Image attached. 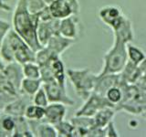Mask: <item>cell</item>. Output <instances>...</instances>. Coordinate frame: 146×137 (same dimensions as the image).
Returning <instances> with one entry per match:
<instances>
[{
  "label": "cell",
  "instance_id": "1",
  "mask_svg": "<svg viewBox=\"0 0 146 137\" xmlns=\"http://www.w3.org/2000/svg\"><path fill=\"white\" fill-rule=\"evenodd\" d=\"M38 21V15H32L27 10V0H17L13 10L12 27L35 51L42 47L36 37Z\"/></svg>",
  "mask_w": 146,
  "mask_h": 137
},
{
  "label": "cell",
  "instance_id": "2",
  "mask_svg": "<svg viewBox=\"0 0 146 137\" xmlns=\"http://www.w3.org/2000/svg\"><path fill=\"white\" fill-rule=\"evenodd\" d=\"M36 51L13 29L0 46V57L5 63L17 62L22 64L35 61Z\"/></svg>",
  "mask_w": 146,
  "mask_h": 137
},
{
  "label": "cell",
  "instance_id": "3",
  "mask_svg": "<svg viewBox=\"0 0 146 137\" xmlns=\"http://www.w3.org/2000/svg\"><path fill=\"white\" fill-rule=\"evenodd\" d=\"M128 62L126 43L114 38L113 45L103 56V67L98 75L120 74Z\"/></svg>",
  "mask_w": 146,
  "mask_h": 137
},
{
  "label": "cell",
  "instance_id": "4",
  "mask_svg": "<svg viewBox=\"0 0 146 137\" xmlns=\"http://www.w3.org/2000/svg\"><path fill=\"white\" fill-rule=\"evenodd\" d=\"M66 74L74 88L75 93L83 102L88 99L89 96L93 92L97 74H94L88 68H70L66 70Z\"/></svg>",
  "mask_w": 146,
  "mask_h": 137
},
{
  "label": "cell",
  "instance_id": "5",
  "mask_svg": "<svg viewBox=\"0 0 146 137\" xmlns=\"http://www.w3.org/2000/svg\"><path fill=\"white\" fill-rule=\"evenodd\" d=\"M105 107L114 108L113 105L109 102V100L106 99L105 96L98 94L96 92H92L89 96L88 99L84 100L83 105L79 110H77L75 115L93 117V115L98 111Z\"/></svg>",
  "mask_w": 146,
  "mask_h": 137
},
{
  "label": "cell",
  "instance_id": "6",
  "mask_svg": "<svg viewBox=\"0 0 146 137\" xmlns=\"http://www.w3.org/2000/svg\"><path fill=\"white\" fill-rule=\"evenodd\" d=\"M42 87L48 95L49 102H59L66 106H73L75 104V102L67 92V87L59 85L56 80L44 82Z\"/></svg>",
  "mask_w": 146,
  "mask_h": 137
},
{
  "label": "cell",
  "instance_id": "7",
  "mask_svg": "<svg viewBox=\"0 0 146 137\" xmlns=\"http://www.w3.org/2000/svg\"><path fill=\"white\" fill-rule=\"evenodd\" d=\"M59 20L56 18H51L46 21H38L36 27V37L39 44L44 47L48 40L55 34L58 33Z\"/></svg>",
  "mask_w": 146,
  "mask_h": 137
},
{
  "label": "cell",
  "instance_id": "8",
  "mask_svg": "<svg viewBox=\"0 0 146 137\" xmlns=\"http://www.w3.org/2000/svg\"><path fill=\"white\" fill-rule=\"evenodd\" d=\"M123 12L117 6H104L99 10V17L105 25L113 29L121 22Z\"/></svg>",
  "mask_w": 146,
  "mask_h": 137
},
{
  "label": "cell",
  "instance_id": "9",
  "mask_svg": "<svg viewBox=\"0 0 146 137\" xmlns=\"http://www.w3.org/2000/svg\"><path fill=\"white\" fill-rule=\"evenodd\" d=\"M79 33L80 27L78 16L72 15L59 20L58 34H60L67 39L77 40V39L79 38Z\"/></svg>",
  "mask_w": 146,
  "mask_h": 137
},
{
  "label": "cell",
  "instance_id": "10",
  "mask_svg": "<svg viewBox=\"0 0 146 137\" xmlns=\"http://www.w3.org/2000/svg\"><path fill=\"white\" fill-rule=\"evenodd\" d=\"M67 115V106L59 102H49L45 107V117L43 122L55 125L56 123L65 120Z\"/></svg>",
  "mask_w": 146,
  "mask_h": 137
},
{
  "label": "cell",
  "instance_id": "11",
  "mask_svg": "<svg viewBox=\"0 0 146 137\" xmlns=\"http://www.w3.org/2000/svg\"><path fill=\"white\" fill-rule=\"evenodd\" d=\"M1 70L5 77L7 78V80L19 92L20 83L24 78L22 72V66L17 62H8L5 63Z\"/></svg>",
  "mask_w": 146,
  "mask_h": 137
},
{
  "label": "cell",
  "instance_id": "12",
  "mask_svg": "<svg viewBox=\"0 0 146 137\" xmlns=\"http://www.w3.org/2000/svg\"><path fill=\"white\" fill-rule=\"evenodd\" d=\"M44 66H47L49 68L55 80H56L59 85H61L63 87H67L66 68H65V65H64V62L61 61L60 56H58V55L54 54L53 56L50 58L48 62Z\"/></svg>",
  "mask_w": 146,
  "mask_h": 137
},
{
  "label": "cell",
  "instance_id": "13",
  "mask_svg": "<svg viewBox=\"0 0 146 137\" xmlns=\"http://www.w3.org/2000/svg\"><path fill=\"white\" fill-rule=\"evenodd\" d=\"M30 103H32L31 97L19 93V95L15 100H12L10 103L5 107L1 112L8 114V115H11L13 117L24 116L25 110L27 105Z\"/></svg>",
  "mask_w": 146,
  "mask_h": 137
},
{
  "label": "cell",
  "instance_id": "14",
  "mask_svg": "<svg viewBox=\"0 0 146 137\" xmlns=\"http://www.w3.org/2000/svg\"><path fill=\"white\" fill-rule=\"evenodd\" d=\"M114 38L123 41L124 43L131 42L134 39V31L132 27V22L129 19V17L123 15L121 22L117 25L116 27L112 29Z\"/></svg>",
  "mask_w": 146,
  "mask_h": 137
},
{
  "label": "cell",
  "instance_id": "15",
  "mask_svg": "<svg viewBox=\"0 0 146 137\" xmlns=\"http://www.w3.org/2000/svg\"><path fill=\"white\" fill-rule=\"evenodd\" d=\"M75 41L76 40L67 39L58 33L53 35L48 40L47 44L44 47H47L50 51H52L54 54L58 55V56H61L68 49H70L75 43Z\"/></svg>",
  "mask_w": 146,
  "mask_h": 137
},
{
  "label": "cell",
  "instance_id": "16",
  "mask_svg": "<svg viewBox=\"0 0 146 137\" xmlns=\"http://www.w3.org/2000/svg\"><path fill=\"white\" fill-rule=\"evenodd\" d=\"M51 16L56 19H62L75 15L74 9L68 0H53L48 5Z\"/></svg>",
  "mask_w": 146,
  "mask_h": 137
},
{
  "label": "cell",
  "instance_id": "17",
  "mask_svg": "<svg viewBox=\"0 0 146 137\" xmlns=\"http://www.w3.org/2000/svg\"><path fill=\"white\" fill-rule=\"evenodd\" d=\"M29 121V124L32 134L38 137H58L57 132L52 124L43 121Z\"/></svg>",
  "mask_w": 146,
  "mask_h": 137
},
{
  "label": "cell",
  "instance_id": "18",
  "mask_svg": "<svg viewBox=\"0 0 146 137\" xmlns=\"http://www.w3.org/2000/svg\"><path fill=\"white\" fill-rule=\"evenodd\" d=\"M70 122L75 127V137L87 136L89 131L95 126L93 117L76 116L70 119Z\"/></svg>",
  "mask_w": 146,
  "mask_h": 137
},
{
  "label": "cell",
  "instance_id": "19",
  "mask_svg": "<svg viewBox=\"0 0 146 137\" xmlns=\"http://www.w3.org/2000/svg\"><path fill=\"white\" fill-rule=\"evenodd\" d=\"M115 113L116 110L113 107H105L100 109L93 115L95 126L100 128L106 127L108 123L113 120Z\"/></svg>",
  "mask_w": 146,
  "mask_h": 137
},
{
  "label": "cell",
  "instance_id": "20",
  "mask_svg": "<svg viewBox=\"0 0 146 137\" xmlns=\"http://www.w3.org/2000/svg\"><path fill=\"white\" fill-rule=\"evenodd\" d=\"M15 125V117L0 112V137H12Z\"/></svg>",
  "mask_w": 146,
  "mask_h": 137
},
{
  "label": "cell",
  "instance_id": "21",
  "mask_svg": "<svg viewBox=\"0 0 146 137\" xmlns=\"http://www.w3.org/2000/svg\"><path fill=\"white\" fill-rule=\"evenodd\" d=\"M41 86H42V82L40 79H29V78L24 77L20 83L19 93L32 98V96L36 92V90Z\"/></svg>",
  "mask_w": 146,
  "mask_h": 137
},
{
  "label": "cell",
  "instance_id": "22",
  "mask_svg": "<svg viewBox=\"0 0 146 137\" xmlns=\"http://www.w3.org/2000/svg\"><path fill=\"white\" fill-rule=\"evenodd\" d=\"M15 130L12 137H33V134L30 131L29 121L24 116L15 117Z\"/></svg>",
  "mask_w": 146,
  "mask_h": 137
},
{
  "label": "cell",
  "instance_id": "23",
  "mask_svg": "<svg viewBox=\"0 0 146 137\" xmlns=\"http://www.w3.org/2000/svg\"><path fill=\"white\" fill-rule=\"evenodd\" d=\"M126 49H127L128 61H130L131 62L135 64V65L139 66L146 59V55L143 50L140 48L136 47L135 45H132L131 42L126 44Z\"/></svg>",
  "mask_w": 146,
  "mask_h": 137
},
{
  "label": "cell",
  "instance_id": "24",
  "mask_svg": "<svg viewBox=\"0 0 146 137\" xmlns=\"http://www.w3.org/2000/svg\"><path fill=\"white\" fill-rule=\"evenodd\" d=\"M24 117L27 120L32 121H43L45 117V108L36 105L34 103H30L27 106Z\"/></svg>",
  "mask_w": 146,
  "mask_h": 137
},
{
  "label": "cell",
  "instance_id": "25",
  "mask_svg": "<svg viewBox=\"0 0 146 137\" xmlns=\"http://www.w3.org/2000/svg\"><path fill=\"white\" fill-rule=\"evenodd\" d=\"M58 137H75V127L70 121L63 120L53 125Z\"/></svg>",
  "mask_w": 146,
  "mask_h": 137
},
{
  "label": "cell",
  "instance_id": "26",
  "mask_svg": "<svg viewBox=\"0 0 146 137\" xmlns=\"http://www.w3.org/2000/svg\"><path fill=\"white\" fill-rule=\"evenodd\" d=\"M23 76L29 79H40V67L35 61L22 64Z\"/></svg>",
  "mask_w": 146,
  "mask_h": 137
},
{
  "label": "cell",
  "instance_id": "27",
  "mask_svg": "<svg viewBox=\"0 0 146 137\" xmlns=\"http://www.w3.org/2000/svg\"><path fill=\"white\" fill-rule=\"evenodd\" d=\"M104 96L109 100V102L111 103L114 106V108H115L122 100V98H123L122 90L121 89V87L119 85L113 86L106 91V93H105Z\"/></svg>",
  "mask_w": 146,
  "mask_h": 137
},
{
  "label": "cell",
  "instance_id": "28",
  "mask_svg": "<svg viewBox=\"0 0 146 137\" xmlns=\"http://www.w3.org/2000/svg\"><path fill=\"white\" fill-rule=\"evenodd\" d=\"M48 7L44 0H27V10L32 15H38Z\"/></svg>",
  "mask_w": 146,
  "mask_h": 137
},
{
  "label": "cell",
  "instance_id": "29",
  "mask_svg": "<svg viewBox=\"0 0 146 137\" xmlns=\"http://www.w3.org/2000/svg\"><path fill=\"white\" fill-rule=\"evenodd\" d=\"M32 103H34L36 105H38L41 107H46L48 106V104L49 103L48 95L46 93V91L42 86L36 90V92L32 96Z\"/></svg>",
  "mask_w": 146,
  "mask_h": 137
},
{
  "label": "cell",
  "instance_id": "30",
  "mask_svg": "<svg viewBox=\"0 0 146 137\" xmlns=\"http://www.w3.org/2000/svg\"><path fill=\"white\" fill-rule=\"evenodd\" d=\"M18 95L19 94H14L0 88V112L3 111L7 105H8L12 100H15Z\"/></svg>",
  "mask_w": 146,
  "mask_h": 137
},
{
  "label": "cell",
  "instance_id": "31",
  "mask_svg": "<svg viewBox=\"0 0 146 137\" xmlns=\"http://www.w3.org/2000/svg\"><path fill=\"white\" fill-rule=\"evenodd\" d=\"M11 29L12 26L10 23L7 20L0 18V46H1L3 40L5 39V38L7 37V35L8 34V32L10 31Z\"/></svg>",
  "mask_w": 146,
  "mask_h": 137
},
{
  "label": "cell",
  "instance_id": "32",
  "mask_svg": "<svg viewBox=\"0 0 146 137\" xmlns=\"http://www.w3.org/2000/svg\"><path fill=\"white\" fill-rule=\"evenodd\" d=\"M104 130H105V136H108V137H118L120 136L119 132L116 130V127L114 125V122L113 121L110 122L106 127H104Z\"/></svg>",
  "mask_w": 146,
  "mask_h": 137
},
{
  "label": "cell",
  "instance_id": "33",
  "mask_svg": "<svg viewBox=\"0 0 146 137\" xmlns=\"http://www.w3.org/2000/svg\"><path fill=\"white\" fill-rule=\"evenodd\" d=\"M0 10L5 12H9L11 11V7L5 0H0Z\"/></svg>",
  "mask_w": 146,
  "mask_h": 137
},
{
  "label": "cell",
  "instance_id": "34",
  "mask_svg": "<svg viewBox=\"0 0 146 137\" xmlns=\"http://www.w3.org/2000/svg\"><path fill=\"white\" fill-rule=\"evenodd\" d=\"M4 65H5V62L3 61V59H1V57H0V70L4 67Z\"/></svg>",
  "mask_w": 146,
  "mask_h": 137
},
{
  "label": "cell",
  "instance_id": "35",
  "mask_svg": "<svg viewBox=\"0 0 146 137\" xmlns=\"http://www.w3.org/2000/svg\"><path fill=\"white\" fill-rule=\"evenodd\" d=\"M44 1H45L46 3H47V5H48H48H49L50 3H51V2L53 1V0H44Z\"/></svg>",
  "mask_w": 146,
  "mask_h": 137
}]
</instances>
